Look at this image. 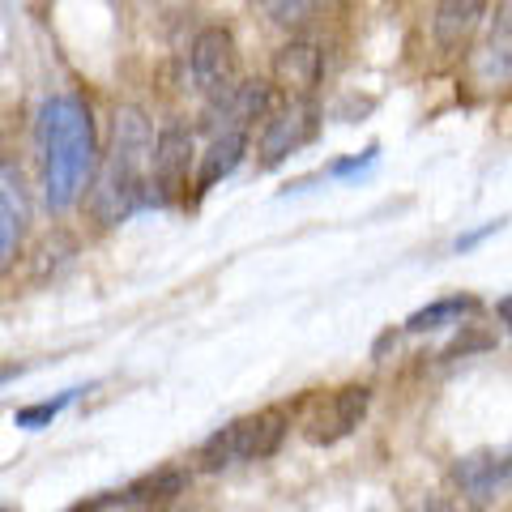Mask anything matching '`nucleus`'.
Wrapping results in <instances>:
<instances>
[{"label":"nucleus","instance_id":"aec40b11","mask_svg":"<svg viewBox=\"0 0 512 512\" xmlns=\"http://www.w3.org/2000/svg\"><path fill=\"white\" fill-rule=\"evenodd\" d=\"M500 227H504V222H487V227H483V231H474V235H461V239H457V252H466V248H474V244H478V239H487L491 231H500Z\"/></svg>","mask_w":512,"mask_h":512},{"label":"nucleus","instance_id":"ddd939ff","mask_svg":"<svg viewBox=\"0 0 512 512\" xmlns=\"http://www.w3.org/2000/svg\"><path fill=\"white\" fill-rule=\"evenodd\" d=\"M26 231V192H22V175L13 163L0 167V261L5 269L13 265Z\"/></svg>","mask_w":512,"mask_h":512},{"label":"nucleus","instance_id":"20e7f679","mask_svg":"<svg viewBox=\"0 0 512 512\" xmlns=\"http://www.w3.org/2000/svg\"><path fill=\"white\" fill-rule=\"evenodd\" d=\"M188 73H192V86L205 103H222L227 94H235L239 86V60H235V39L231 30L210 26L192 39V52H188Z\"/></svg>","mask_w":512,"mask_h":512},{"label":"nucleus","instance_id":"f3484780","mask_svg":"<svg viewBox=\"0 0 512 512\" xmlns=\"http://www.w3.org/2000/svg\"><path fill=\"white\" fill-rule=\"evenodd\" d=\"M73 397H77V389L60 393L56 402H35V406H22V410H13V423H18V427H30V431H35V427H47V423H52L64 406L73 402Z\"/></svg>","mask_w":512,"mask_h":512},{"label":"nucleus","instance_id":"6e6552de","mask_svg":"<svg viewBox=\"0 0 512 512\" xmlns=\"http://www.w3.org/2000/svg\"><path fill=\"white\" fill-rule=\"evenodd\" d=\"M188 167H192V128L184 120H167L158 128L154 146V205L180 201L188 188Z\"/></svg>","mask_w":512,"mask_h":512},{"label":"nucleus","instance_id":"f03ea898","mask_svg":"<svg viewBox=\"0 0 512 512\" xmlns=\"http://www.w3.org/2000/svg\"><path fill=\"white\" fill-rule=\"evenodd\" d=\"M39 167H43V201L47 210H69L82 197L99 150H94L90 107L69 94H56L39 107Z\"/></svg>","mask_w":512,"mask_h":512},{"label":"nucleus","instance_id":"412c9836","mask_svg":"<svg viewBox=\"0 0 512 512\" xmlns=\"http://www.w3.org/2000/svg\"><path fill=\"white\" fill-rule=\"evenodd\" d=\"M419 512H461L453 500H440V495H431V500H423V508Z\"/></svg>","mask_w":512,"mask_h":512},{"label":"nucleus","instance_id":"9d476101","mask_svg":"<svg viewBox=\"0 0 512 512\" xmlns=\"http://www.w3.org/2000/svg\"><path fill=\"white\" fill-rule=\"evenodd\" d=\"M320 69H325V60H320V47L308 43V39H291L282 43L274 52V86L286 94V99H308L320 82Z\"/></svg>","mask_w":512,"mask_h":512},{"label":"nucleus","instance_id":"a211bd4d","mask_svg":"<svg viewBox=\"0 0 512 512\" xmlns=\"http://www.w3.org/2000/svg\"><path fill=\"white\" fill-rule=\"evenodd\" d=\"M256 5L278 26H299V22H308V13H312V0H256Z\"/></svg>","mask_w":512,"mask_h":512},{"label":"nucleus","instance_id":"9b49d317","mask_svg":"<svg viewBox=\"0 0 512 512\" xmlns=\"http://www.w3.org/2000/svg\"><path fill=\"white\" fill-rule=\"evenodd\" d=\"M478 82L483 86H508L512 82V0L495 5L491 30L478 52Z\"/></svg>","mask_w":512,"mask_h":512},{"label":"nucleus","instance_id":"39448f33","mask_svg":"<svg viewBox=\"0 0 512 512\" xmlns=\"http://www.w3.org/2000/svg\"><path fill=\"white\" fill-rule=\"evenodd\" d=\"M367 402H372V389H367V384H342V389L316 397V402L308 406V414H303V436H308L312 444L346 440L350 431L363 423Z\"/></svg>","mask_w":512,"mask_h":512},{"label":"nucleus","instance_id":"dca6fc26","mask_svg":"<svg viewBox=\"0 0 512 512\" xmlns=\"http://www.w3.org/2000/svg\"><path fill=\"white\" fill-rule=\"evenodd\" d=\"M188 487V474L180 470V466H167V470H158V474H146V478H137L128 491H120L124 495V504L128 500H171V495H180Z\"/></svg>","mask_w":512,"mask_h":512},{"label":"nucleus","instance_id":"4468645a","mask_svg":"<svg viewBox=\"0 0 512 512\" xmlns=\"http://www.w3.org/2000/svg\"><path fill=\"white\" fill-rule=\"evenodd\" d=\"M244 150H248V133L210 137V146H205V154H201V167H197V192H210L218 180H227V175L239 167Z\"/></svg>","mask_w":512,"mask_h":512},{"label":"nucleus","instance_id":"f257e3e1","mask_svg":"<svg viewBox=\"0 0 512 512\" xmlns=\"http://www.w3.org/2000/svg\"><path fill=\"white\" fill-rule=\"evenodd\" d=\"M154 128L141 107H120L111 120V141L94 180V214L103 227H116L128 214L154 205Z\"/></svg>","mask_w":512,"mask_h":512},{"label":"nucleus","instance_id":"f8f14e48","mask_svg":"<svg viewBox=\"0 0 512 512\" xmlns=\"http://www.w3.org/2000/svg\"><path fill=\"white\" fill-rule=\"evenodd\" d=\"M483 13H487V0H436L431 39H436L440 52H461L478 30V22H483Z\"/></svg>","mask_w":512,"mask_h":512},{"label":"nucleus","instance_id":"4be33fe9","mask_svg":"<svg viewBox=\"0 0 512 512\" xmlns=\"http://www.w3.org/2000/svg\"><path fill=\"white\" fill-rule=\"evenodd\" d=\"M500 320H504L508 333H512V295H508V299H500Z\"/></svg>","mask_w":512,"mask_h":512},{"label":"nucleus","instance_id":"2eb2a0df","mask_svg":"<svg viewBox=\"0 0 512 512\" xmlns=\"http://www.w3.org/2000/svg\"><path fill=\"white\" fill-rule=\"evenodd\" d=\"M478 312V299L474 295H444L436 303H427V308H419L410 320H406V329L410 333H431V329H444V325H461V316H474Z\"/></svg>","mask_w":512,"mask_h":512},{"label":"nucleus","instance_id":"7ed1b4c3","mask_svg":"<svg viewBox=\"0 0 512 512\" xmlns=\"http://www.w3.org/2000/svg\"><path fill=\"white\" fill-rule=\"evenodd\" d=\"M286 431H291V419L286 410L269 406V410H256V414H244L227 427H218L210 440L201 448V466L205 470H222V466H235V461H265L274 457Z\"/></svg>","mask_w":512,"mask_h":512},{"label":"nucleus","instance_id":"423d86ee","mask_svg":"<svg viewBox=\"0 0 512 512\" xmlns=\"http://www.w3.org/2000/svg\"><path fill=\"white\" fill-rule=\"evenodd\" d=\"M316 137V103L312 99H295L286 103L278 116H269L261 128V141H256V154H261V171H274L278 163H286L295 150H303Z\"/></svg>","mask_w":512,"mask_h":512},{"label":"nucleus","instance_id":"1a4fd4ad","mask_svg":"<svg viewBox=\"0 0 512 512\" xmlns=\"http://www.w3.org/2000/svg\"><path fill=\"white\" fill-rule=\"evenodd\" d=\"M269 111V86L265 82H239L235 94H227L222 103L205 107V133H248V128Z\"/></svg>","mask_w":512,"mask_h":512},{"label":"nucleus","instance_id":"0eeeda50","mask_svg":"<svg viewBox=\"0 0 512 512\" xmlns=\"http://www.w3.org/2000/svg\"><path fill=\"white\" fill-rule=\"evenodd\" d=\"M448 483L457 487V495L466 504H487L512 483V448H478L453 461Z\"/></svg>","mask_w":512,"mask_h":512},{"label":"nucleus","instance_id":"6ab92c4d","mask_svg":"<svg viewBox=\"0 0 512 512\" xmlns=\"http://www.w3.org/2000/svg\"><path fill=\"white\" fill-rule=\"evenodd\" d=\"M367 163H376V146H367L359 158H346V163H333L329 175H350V171H363Z\"/></svg>","mask_w":512,"mask_h":512}]
</instances>
